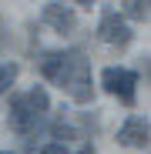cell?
Here are the masks:
<instances>
[{
  "label": "cell",
  "mask_w": 151,
  "mask_h": 154,
  "mask_svg": "<svg viewBox=\"0 0 151 154\" xmlns=\"http://www.w3.org/2000/svg\"><path fill=\"white\" fill-rule=\"evenodd\" d=\"M134 84H138V74L128 67H104L101 70V87L114 97H121L124 104H134Z\"/></svg>",
  "instance_id": "obj_1"
},
{
  "label": "cell",
  "mask_w": 151,
  "mask_h": 154,
  "mask_svg": "<svg viewBox=\"0 0 151 154\" xmlns=\"http://www.w3.org/2000/svg\"><path fill=\"white\" fill-rule=\"evenodd\" d=\"M97 37L104 44H114V47H128L131 44V27L118 10H104V17L97 23Z\"/></svg>",
  "instance_id": "obj_2"
},
{
  "label": "cell",
  "mask_w": 151,
  "mask_h": 154,
  "mask_svg": "<svg viewBox=\"0 0 151 154\" xmlns=\"http://www.w3.org/2000/svg\"><path fill=\"white\" fill-rule=\"evenodd\" d=\"M74 60H77V54L50 50V54H44V60H40V74L47 77V81H54V84H64L67 74H71V67H74Z\"/></svg>",
  "instance_id": "obj_3"
},
{
  "label": "cell",
  "mask_w": 151,
  "mask_h": 154,
  "mask_svg": "<svg viewBox=\"0 0 151 154\" xmlns=\"http://www.w3.org/2000/svg\"><path fill=\"white\" fill-rule=\"evenodd\" d=\"M40 20L47 23L50 30H57V34H71L74 27H77V17H74V10L64 7V4H47L44 14H40Z\"/></svg>",
  "instance_id": "obj_4"
},
{
  "label": "cell",
  "mask_w": 151,
  "mask_h": 154,
  "mask_svg": "<svg viewBox=\"0 0 151 154\" xmlns=\"http://www.w3.org/2000/svg\"><path fill=\"white\" fill-rule=\"evenodd\" d=\"M118 144L124 147H148V121L144 117H128L121 124V131H118Z\"/></svg>",
  "instance_id": "obj_5"
},
{
  "label": "cell",
  "mask_w": 151,
  "mask_h": 154,
  "mask_svg": "<svg viewBox=\"0 0 151 154\" xmlns=\"http://www.w3.org/2000/svg\"><path fill=\"white\" fill-rule=\"evenodd\" d=\"M10 131H17V134H30L34 131V124H37V114L24 104V97H14L10 100Z\"/></svg>",
  "instance_id": "obj_6"
},
{
  "label": "cell",
  "mask_w": 151,
  "mask_h": 154,
  "mask_svg": "<svg viewBox=\"0 0 151 154\" xmlns=\"http://www.w3.org/2000/svg\"><path fill=\"white\" fill-rule=\"evenodd\" d=\"M24 104H27V107L40 117V114L50 107V97H47V91H44V87H34V91H27V94H24Z\"/></svg>",
  "instance_id": "obj_7"
},
{
  "label": "cell",
  "mask_w": 151,
  "mask_h": 154,
  "mask_svg": "<svg viewBox=\"0 0 151 154\" xmlns=\"http://www.w3.org/2000/svg\"><path fill=\"white\" fill-rule=\"evenodd\" d=\"M17 74H20V67L10 60V64H0V97H4L10 87H14V81H17Z\"/></svg>",
  "instance_id": "obj_8"
},
{
  "label": "cell",
  "mask_w": 151,
  "mask_h": 154,
  "mask_svg": "<svg viewBox=\"0 0 151 154\" xmlns=\"http://www.w3.org/2000/svg\"><path fill=\"white\" fill-rule=\"evenodd\" d=\"M121 4H124V17H131V20L148 17V0H121Z\"/></svg>",
  "instance_id": "obj_9"
},
{
  "label": "cell",
  "mask_w": 151,
  "mask_h": 154,
  "mask_svg": "<svg viewBox=\"0 0 151 154\" xmlns=\"http://www.w3.org/2000/svg\"><path fill=\"white\" fill-rule=\"evenodd\" d=\"M40 154H67V147H64V144H57V141H54V144H47V147H44V151H40Z\"/></svg>",
  "instance_id": "obj_10"
},
{
  "label": "cell",
  "mask_w": 151,
  "mask_h": 154,
  "mask_svg": "<svg viewBox=\"0 0 151 154\" xmlns=\"http://www.w3.org/2000/svg\"><path fill=\"white\" fill-rule=\"evenodd\" d=\"M77 154H97V151H94V144H84V147H81Z\"/></svg>",
  "instance_id": "obj_11"
},
{
  "label": "cell",
  "mask_w": 151,
  "mask_h": 154,
  "mask_svg": "<svg viewBox=\"0 0 151 154\" xmlns=\"http://www.w3.org/2000/svg\"><path fill=\"white\" fill-rule=\"evenodd\" d=\"M77 4H91V0H77Z\"/></svg>",
  "instance_id": "obj_12"
}]
</instances>
